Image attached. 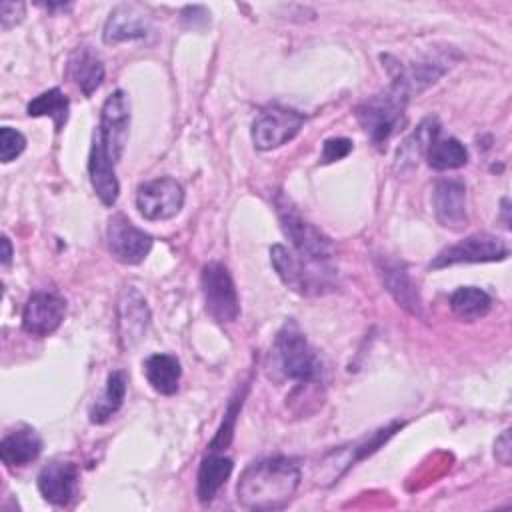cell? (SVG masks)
<instances>
[{"label":"cell","instance_id":"1","mask_svg":"<svg viewBox=\"0 0 512 512\" xmlns=\"http://www.w3.org/2000/svg\"><path fill=\"white\" fill-rule=\"evenodd\" d=\"M298 486L300 468L296 460L270 456L244 468L236 484V500L246 510H280L294 498Z\"/></svg>","mask_w":512,"mask_h":512},{"label":"cell","instance_id":"25","mask_svg":"<svg viewBox=\"0 0 512 512\" xmlns=\"http://www.w3.org/2000/svg\"><path fill=\"white\" fill-rule=\"evenodd\" d=\"M126 396V374L122 370H112L106 378V386L102 394L90 408V422L104 424L108 422L122 406Z\"/></svg>","mask_w":512,"mask_h":512},{"label":"cell","instance_id":"4","mask_svg":"<svg viewBox=\"0 0 512 512\" xmlns=\"http://www.w3.org/2000/svg\"><path fill=\"white\" fill-rule=\"evenodd\" d=\"M270 262L278 274V278L294 292L310 296V294H326L338 284V268L336 266H314L300 260L292 248L284 244H274L270 248Z\"/></svg>","mask_w":512,"mask_h":512},{"label":"cell","instance_id":"6","mask_svg":"<svg viewBox=\"0 0 512 512\" xmlns=\"http://www.w3.org/2000/svg\"><path fill=\"white\" fill-rule=\"evenodd\" d=\"M404 426V422L394 420L374 432H370L368 436L354 440L348 446H338L334 450H330L318 464L316 468V484L320 486H332L336 484L358 460H364L366 456L374 454L380 446H384L400 428Z\"/></svg>","mask_w":512,"mask_h":512},{"label":"cell","instance_id":"20","mask_svg":"<svg viewBox=\"0 0 512 512\" xmlns=\"http://www.w3.org/2000/svg\"><path fill=\"white\" fill-rule=\"evenodd\" d=\"M42 438L30 426L8 430L0 440V458L8 468H20L34 462L42 452Z\"/></svg>","mask_w":512,"mask_h":512},{"label":"cell","instance_id":"15","mask_svg":"<svg viewBox=\"0 0 512 512\" xmlns=\"http://www.w3.org/2000/svg\"><path fill=\"white\" fill-rule=\"evenodd\" d=\"M432 208L438 224L452 232L468 226L466 210V184L460 178H444L434 186Z\"/></svg>","mask_w":512,"mask_h":512},{"label":"cell","instance_id":"2","mask_svg":"<svg viewBox=\"0 0 512 512\" xmlns=\"http://www.w3.org/2000/svg\"><path fill=\"white\" fill-rule=\"evenodd\" d=\"M408 100L410 94L400 84L390 82L388 88L368 96L356 106V120L376 148H384L390 136L400 128Z\"/></svg>","mask_w":512,"mask_h":512},{"label":"cell","instance_id":"10","mask_svg":"<svg viewBox=\"0 0 512 512\" xmlns=\"http://www.w3.org/2000/svg\"><path fill=\"white\" fill-rule=\"evenodd\" d=\"M184 206V188L172 176L148 180L136 190V208L144 220H170Z\"/></svg>","mask_w":512,"mask_h":512},{"label":"cell","instance_id":"34","mask_svg":"<svg viewBox=\"0 0 512 512\" xmlns=\"http://www.w3.org/2000/svg\"><path fill=\"white\" fill-rule=\"evenodd\" d=\"M10 260H12V246H10L8 236H4V238H2V264L8 266Z\"/></svg>","mask_w":512,"mask_h":512},{"label":"cell","instance_id":"26","mask_svg":"<svg viewBox=\"0 0 512 512\" xmlns=\"http://www.w3.org/2000/svg\"><path fill=\"white\" fill-rule=\"evenodd\" d=\"M492 308V298L478 286H460L450 296V310L466 322L484 318Z\"/></svg>","mask_w":512,"mask_h":512},{"label":"cell","instance_id":"12","mask_svg":"<svg viewBox=\"0 0 512 512\" xmlns=\"http://www.w3.org/2000/svg\"><path fill=\"white\" fill-rule=\"evenodd\" d=\"M106 242L110 254L128 266L140 264L152 250V236L134 226L124 214H112L106 226Z\"/></svg>","mask_w":512,"mask_h":512},{"label":"cell","instance_id":"24","mask_svg":"<svg viewBox=\"0 0 512 512\" xmlns=\"http://www.w3.org/2000/svg\"><path fill=\"white\" fill-rule=\"evenodd\" d=\"M440 136V124L436 118H426L422 120L416 130L402 142V146L398 148L396 154V168L406 170L412 168L414 164H418V158L426 156L430 144L434 142V138Z\"/></svg>","mask_w":512,"mask_h":512},{"label":"cell","instance_id":"7","mask_svg":"<svg viewBox=\"0 0 512 512\" xmlns=\"http://www.w3.org/2000/svg\"><path fill=\"white\" fill-rule=\"evenodd\" d=\"M200 288L206 312L212 320H216L218 324L236 322V318L240 316V300L232 274L222 262L210 260L202 266Z\"/></svg>","mask_w":512,"mask_h":512},{"label":"cell","instance_id":"23","mask_svg":"<svg viewBox=\"0 0 512 512\" xmlns=\"http://www.w3.org/2000/svg\"><path fill=\"white\" fill-rule=\"evenodd\" d=\"M144 376L148 384L162 396H172L178 392L180 378H182V366L180 360L172 354H152L144 360Z\"/></svg>","mask_w":512,"mask_h":512},{"label":"cell","instance_id":"3","mask_svg":"<svg viewBox=\"0 0 512 512\" xmlns=\"http://www.w3.org/2000/svg\"><path fill=\"white\" fill-rule=\"evenodd\" d=\"M274 204L282 232L290 240L294 254L314 266H334V246L330 238L310 224L284 194L278 192Z\"/></svg>","mask_w":512,"mask_h":512},{"label":"cell","instance_id":"29","mask_svg":"<svg viewBox=\"0 0 512 512\" xmlns=\"http://www.w3.org/2000/svg\"><path fill=\"white\" fill-rule=\"evenodd\" d=\"M244 396H246V388H244L242 392L238 390V394H236V396H232V400L228 402V408H226V412H224V420H222V424L218 426V430H216L214 438H212V440H210V444H208V450H210V452H222L224 448H228V446H230L232 436H234L236 418H238V414H240V408H242Z\"/></svg>","mask_w":512,"mask_h":512},{"label":"cell","instance_id":"28","mask_svg":"<svg viewBox=\"0 0 512 512\" xmlns=\"http://www.w3.org/2000/svg\"><path fill=\"white\" fill-rule=\"evenodd\" d=\"M26 112L32 118L48 116L54 122L56 132H60L66 126L70 116V100L60 88H50L38 94L34 100H30L26 106Z\"/></svg>","mask_w":512,"mask_h":512},{"label":"cell","instance_id":"17","mask_svg":"<svg viewBox=\"0 0 512 512\" xmlns=\"http://www.w3.org/2000/svg\"><path fill=\"white\" fill-rule=\"evenodd\" d=\"M150 32V16L136 4H118L110 10L102 40L106 44H120V42H132L142 40Z\"/></svg>","mask_w":512,"mask_h":512},{"label":"cell","instance_id":"18","mask_svg":"<svg viewBox=\"0 0 512 512\" xmlns=\"http://www.w3.org/2000/svg\"><path fill=\"white\" fill-rule=\"evenodd\" d=\"M376 268H378L382 284L386 286L390 296L398 302V306H402L408 314L420 318L422 316V300H420L418 288L412 282L406 268L400 262H396L392 258H384V256L376 258Z\"/></svg>","mask_w":512,"mask_h":512},{"label":"cell","instance_id":"11","mask_svg":"<svg viewBox=\"0 0 512 512\" xmlns=\"http://www.w3.org/2000/svg\"><path fill=\"white\" fill-rule=\"evenodd\" d=\"M306 116L292 108H264L252 122V142L258 150H274L290 142L304 126Z\"/></svg>","mask_w":512,"mask_h":512},{"label":"cell","instance_id":"32","mask_svg":"<svg viewBox=\"0 0 512 512\" xmlns=\"http://www.w3.org/2000/svg\"><path fill=\"white\" fill-rule=\"evenodd\" d=\"M26 4L24 2H2L0 4V26L2 30H10L24 20Z\"/></svg>","mask_w":512,"mask_h":512},{"label":"cell","instance_id":"9","mask_svg":"<svg viewBox=\"0 0 512 512\" xmlns=\"http://www.w3.org/2000/svg\"><path fill=\"white\" fill-rule=\"evenodd\" d=\"M130 132V100L124 90H114L102 104L100 124L94 138L102 144L106 154L118 162L128 142Z\"/></svg>","mask_w":512,"mask_h":512},{"label":"cell","instance_id":"13","mask_svg":"<svg viewBox=\"0 0 512 512\" xmlns=\"http://www.w3.org/2000/svg\"><path fill=\"white\" fill-rule=\"evenodd\" d=\"M116 316H118L120 346L122 350H132L146 336V330L150 324L148 302L136 286L128 284L120 290Z\"/></svg>","mask_w":512,"mask_h":512},{"label":"cell","instance_id":"8","mask_svg":"<svg viewBox=\"0 0 512 512\" xmlns=\"http://www.w3.org/2000/svg\"><path fill=\"white\" fill-rule=\"evenodd\" d=\"M508 258V246L502 238L486 232L470 234L446 248H442L432 260L430 268L440 270L454 264H478V262H500Z\"/></svg>","mask_w":512,"mask_h":512},{"label":"cell","instance_id":"14","mask_svg":"<svg viewBox=\"0 0 512 512\" xmlns=\"http://www.w3.org/2000/svg\"><path fill=\"white\" fill-rule=\"evenodd\" d=\"M66 316V300L54 292H34L22 308V328L38 338L50 336Z\"/></svg>","mask_w":512,"mask_h":512},{"label":"cell","instance_id":"19","mask_svg":"<svg viewBox=\"0 0 512 512\" xmlns=\"http://www.w3.org/2000/svg\"><path fill=\"white\" fill-rule=\"evenodd\" d=\"M90 184L104 206H114L120 194V182L116 178V162L106 154L102 144L92 136L88 154Z\"/></svg>","mask_w":512,"mask_h":512},{"label":"cell","instance_id":"33","mask_svg":"<svg viewBox=\"0 0 512 512\" xmlns=\"http://www.w3.org/2000/svg\"><path fill=\"white\" fill-rule=\"evenodd\" d=\"M494 458L502 464V466H510L512 460V442H510V430H504L496 442H494Z\"/></svg>","mask_w":512,"mask_h":512},{"label":"cell","instance_id":"30","mask_svg":"<svg viewBox=\"0 0 512 512\" xmlns=\"http://www.w3.org/2000/svg\"><path fill=\"white\" fill-rule=\"evenodd\" d=\"M26 148V138L22 132H18L12 126L0 128V160L4 164L16 160Z\"/></svg>","mask_w":512,"mask_h":512},{"label":"cell","instance_id":"16","mask_svg":"<svg viewBox=\"0 0 512 512\" xmlns=\"http://www.w3.org/2000/svg\"><path fill=\"white\" fill-rule=\"evenodd\" d=\"M80 470L70 460H54L38 474V490L52 506H68L78 494Z\"/></svg>","mask_w":512,"mask_h":512},{"label":"cell","instance_id":"22","mask_svg":"<svg viewBox=\"0 0 512 512\" xmlns=\"http://www.w3.org/2000/svg\"><path fill=\"white\" fill-rule=\"evenodd\" d=\"M232 468H234L232 458H228L220 452L208 450V454L200 462L198 476H196V496L202 506H208L216 498L220 488L230 478Z\"/></svg>","mask_w":512,"mask_h":512},{"label":"cell","instance_id":"31","mask_svg":"<svg viewBox=\"0 0 512 512\" xmlns=\"http://www.w3.org/2000/svg\"><path fill=\"white\" fill-rule=\"evenodd\" d=\"M350 152H352V140H348V138H328L322 144L320 162L330 164V162L346 158Z\"/></svg>","mask_w":512,"mask_h":512},{"label":"cell","instance_id":"27","mask_svg":"<svg viewBox=\"0 0 512 512\" xmlns=\"http://www.w3.org/2000/svg\"><path fill=\"white\" fill-rule=\"evenodd\" d=\"M468 158H470L468 148L454 136H444V138L436 136L426 152L428 166L440 172L462 168L466 166Z\"/></svg>","mask_w":512,"mask_h":512},{"label":"cell","instance_id":"5","mask_svg":"<svg viewBox=\"0 0 512 512\" xmlns=\"http://www.w3.org/2000/svg\"><path fill=\"white\" fill-rule=\"evenodd\" d=\"M274 358L280 372L302 386L320 378L322 366L306 334L294 320H288L274 338Z\"/></svg>","mask_w":512,"mask_h":512},{"label":"cell","instance_id":"21","mask_svg":"<svg viewBox=\"0 0 512 512\" xmlns=\"http://www.w3.org/2000/svg\"><path fill=\"white\" fill-rule=\"evenodd\" d=\"M66 74L84 96H92L102 84L106 68L96 50L90 46H78L68 58Z\"/></svg>","mask_w":512,"mask_h":512}]
</instances>
